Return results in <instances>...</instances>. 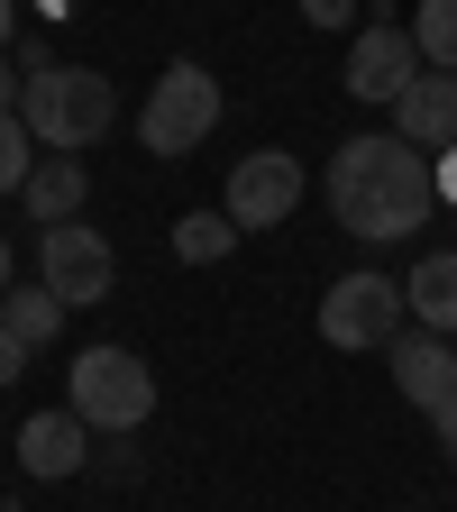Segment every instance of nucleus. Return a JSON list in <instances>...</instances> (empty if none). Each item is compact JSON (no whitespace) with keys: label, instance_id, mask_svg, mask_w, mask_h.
I'll return each instance as SVG.
<instances>
[{"label":"nucleus","instance_id":"f03ea898","mask_svg":"<svg viewBox=\"0 0 457 512\" xmlns=\"http://www.w3.org/2000/svg\"><path fill=\"white\" fill-rule=\"evenodd\" d=\"M28 64V92H19V119H28V138L55 147V156H83L110 138V119H119V92L110 74H92V64H46L37 46L19 55Z\"/></svg>","mask_w":457,"mask_h":512},{"label":"nucleus","instance_id":"dca6fc26","mask_svg":"<svg viewBox=\"0 0 457 512\" xmlns=\"http://www.w3.org/2000/svg\"><path fill=\"white\" fill-rule=\"evenodd\" d=\"M412 46H421V64H430V74H457V0H421Z\"/></svg>","mask_w":457,"mask_h":512},{"label":"nucleus","instance_id":"20e7f679","mask_svg":"<svg viewBox=\"0 0 457 512\" xmlns=\"http://www.w3.org/2000/svg\"><path fill=\"white\" fill-rule=\"evenodd\" d=\"M64 412H83L92 430H138L147 412H156V375H147V357L138 348H83L74 357V403Z\"/></svg>","mask_w":457,"mask_h":512},{"label":"nucleus","instance_id":"f8f14e48","mask_svg":"<svg viewBox=\"0 0 457 512\" xmlns=\"http://www.w3.org/2000/svg\"><path fill=\"white\" fill-rule=\"evenodd\" d=\"M403 302H412L421 330L457 339V247H430V256H421V266L403 275Z\"/></svg>","mask_w":457,"mask_h":512},{"label":"nucleus","instance_id":"39448f33","mask_svg":"<svg viewBox=\"0 0 457 512\" xmlns=\"http://www.w3.org/2000/svg\"><path fill=\"white\" fill-rule=\"evenodd\" d=\"M403 284L394 275H339L330 293H320V339H330V348H394L403 339Z\"/></svg>","mask_w":457,"mask_h":512},{"label":"nucleus","instance_id":"423d86ee","mask_svg":"<svg viewBox=\"0 0 457 512\" xmlns=\"http://www.w3.org/2000/svg\"><path fill=\"white\" fill-rule=\"evenodd\" d=\"M302 192H311V174H302V156H293V147H256V156H238V165H229L220 211H229L238 229H275V220H293V211H302Z\"/></svg>","mask_w":457,"mask_h":512},{"label":"nucleus","instance_id":"b1692460","mask_svg":"<svg viewBox=\"0 0 457 512\" xmlns=\"http://www.w3.org/2000/svg\"><path fill=\"white\" fill-rule=\"evenodd\" d=\"M0 293H10V238H0Z\"/></svg>","mask_w":457,"mask_h":512},{"label":"nucleus","instance_id":"f257e3e1","mask_svg":"<svg viewBox=\"0 0 457 512\" xmlns=\"http://www.w3.org/2000/svg\"><path fill=\"white\" fill-rule=\"evenodd\" d=\"M330 211H339V229H357L375 247L412 238L439 211V174L403 138H339V156H330Z\"/></svg>","mask_w":457,"mask_h":512},{"label":"nucleus","instance_id":"7ed1b4c3","mask_svg":"<svg viewBox=\"0 0 457 512\" xmlns=\"http://www.w3.org/2000/svg\"><path fill=\"white\" fill-rule=\"evenodd\" d=\"M211 128H220V74L192 64V55H174L156 74V92H147V110H138V147L147 156H192Z\"/></svg>","mask_w":457,"mask_h":512},{"label":"nucleus","instance_id":"9b49d317","mask_svg":"<svg viewBox=\"0 0 457 512\" xmlns=\"http://www.w3.org/2000/svg\"><path fill=\"white\" fill-rule=\"evenodd\" d=\"M394 384H403V403H421V412H448V394H457V348H448L439 330H412V339H394Z\"/></svg>","mask_w":457,"mask_h":512},{"label":"nucleus","instance_id":"9d476101","mask_svg":"<svg viewBox=\"0 0 457 512\" xmlns=\"http://www.w3.org/2000/svg\"><path fill=\"white\" fill-rule=\"evenodd\" d=\"M83 458H92V421H83V412H37V421H19V467H28L37 485L74 476Z\"/></svg>","mask_w":457,"mask_h":512},{"label":"nucleus","instance_id":"4be33fe9","mask_svg":"<svg viewBox=\"0 0 457 512\" xmlns=\"http://www.w3.org/2000/svg\"><path fill=\"white\" fill-rule=\"evenodd\" d=\"M439 421V439H448V467H457V394H448V412H430Z\"/></svg>","mask_w":457,"mask_h":512},{"label":"nucleus","instance_id":"aec40b11","mask_svg":"<svg viewBox=\"0 0 457 512\" xmlns=\"http://www.w3.org/2000/svg\"><path fill=\"white\" fill-rule=\"evenodd\" d=\"M19 92H28V64H19V55H0V110H19Z\"/></svg>","mask_w":457,"mask_h":512},{"label":"nucleus","instance_id":"6e6552de","mask_svg":"<svg viewBox=\"0 0 457 512\" xmlns=\"http://www.w3.org/2000/svg\"><path fill=\"white\" fill-rule=\"evenodd\" d=\"M412 83H421V46H412V28H403V19H366L357 46H348V92L394 110Z\"/></svg>","mask_w":457,"mask_h":512},{"label":"nucleus","instance_id":"a211bd4d","mask_svg":"<svg viewBox=\"0 0 457 512\" xmlns=\"http://www.w3.org/2000/svg\"><path fill=\"white\" fill-rule=\"evenodd\" d=\"M311 28H357V0H302Z\"/></svg>","mask_w":457,"mask_h":512},{"label":"nucleus","instance_id":"6ab92c4d","mask_svg":"<svg viewBox=\"0 0 457 512\" xmlns=\"http://www.w3.org/2000/svg\"><path fill=\"white\" fill-rule=\"evenodd\" d=\"M28 357H37L28 339H10V330H0V384H19V375H28Z\"/></svg>","mask_w":457,"mask_h":512},{"label":"nucleus","instance_id":"ddd939ff","mask_svg":"<svg viewBox=\"0 0 457 512\" xmlns=\"http://www.w3.org/2000/svg\"><path fill=\"white\" fill-rule=\"evenodd\" d=\"M83 192H92V174H83V156H46L37 174H28V192H19V202H28V220H74L83 211Z\"/></svg>","mask_w":457,"mask_h":512},{"label":"nucleus","instance_id":"2eb2a0df","mask_svg":"<svg viewBox=\"0 0 457 512\" xmlns=\"http://www.w3.org/2000/svg\"><path fill=\"white\" fill-rule=\"evenodd\" d=\"M238 238H247V229H238L229 211H183V220H174V256H183V266H220Z\"/></svg>","mask_w":457,"mask_h":512},{"label":"nucleus","instance_id":"4468645a","mask_svg":"<svg viewBox=\"0 0 457 512\" xmlns=\"http://www.w3.org/2000/svg\"><path fill=\"white\" fill-rule=\"evenodd\" d=\"M64 311H74V302H64V293L37 275V284H10V293H0V330L28 339V348H46V339L64 330Z\"/></svg>","mask_w":457,"mask_h":512},{"label":"nucleus","instance_id":"412c9836","mask_svg":"<svg viewBox=\"0 0 457 512\" xmlns=\"http://www.w3.org/2000/svg\"><path fill=\"white\" fill-rule=\"evenodd\" d=\"M430 174H439V202H457V147H448V156H430Z\"/></svg>","mask_w":457,"mask_h":512},{"label":"nucleus","instance_id":"0eeeda50","mask_svg":"<svg viewBox=\"0 0 457 512\" xmlns=\"http://www.w3.org/2000/svg\"><path fill=\"white\" fill-rule=\"evenodd\" d=\"M37 275H46L64 302H110V284H119V256H110V238H101V229H83V220H55V229L37 238Z\"/></svg>","mask_w":457,"mask_h":512},{"label":"nucleus","instance_id":"5701e85b","mask_svg":"<svg viewBox=\"0 0 457 512\" xmlns=\"http://www.w3.org/2000/svg\"><path fill=\"white\" fill-rule=\"evenodd\" d=\"M10 28H19V0H0V55H10Z\"/></svg>","mask_w":457,"mask_h":512},{"label":"nucleus","instance_id":"f3484780","mask_svg":"<svg viewBox=\"0 0 457 512\" xmlns=\"http://www.w3.org/2000/svg\"><path fill=\"white\" fill-rule=\"evenodd\" d=\"M28 147H37V138H28V119H19V110H0V192H28V174H37Z\"/></svg>","mask_w":457,"mask_h":512},{"label":"nucleus","instance_id":"1a4fd4ad","mask_svg":"<svg viewBox=\"0 0 457 512\" xmlns=\"http://www.w3.org/2000/svg\"><path fill=\"white\" fill-rule=\"evenodd\" d=\"M394 138L421 147V156H448V147H457V74H421V83L394 101Z\"/></svg>","mask_w":457,"mask_h":512}]
</instances>
